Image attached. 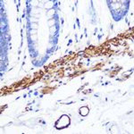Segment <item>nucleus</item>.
I'll return each instance as SVG.
<instances>
[{
	"label": "nucleus",
	"instance_id": "f257e3e1",
	"mask_svg": "<svg viewBox=\"0 0 134 134\" xmlns=\"http://www.w3.org/2000/svg\"><path fill=\"white\" fill-rule=\"evenodd\" d=\"M62 124L60 125L59 127H58V129L64 128V127H65L66 125H68V124H69V118L67 117V116H63V117L60 119L59 121H58V122H57V124Z\"/></svg>",
	"mask_w": 134,
	"mask_h": 134
}]
</instances>
